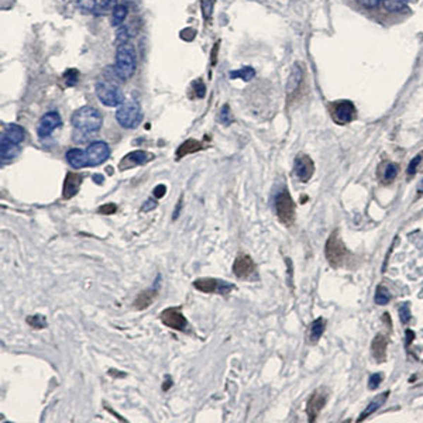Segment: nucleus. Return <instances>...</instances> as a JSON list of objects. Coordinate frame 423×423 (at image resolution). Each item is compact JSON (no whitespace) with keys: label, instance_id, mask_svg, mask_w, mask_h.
<instances>
[{"label":"nucleus","instance_id":"43","mask_svg":"<svg viewBox=\"0 0 423 423\" xmlns=\"http://www.w3.org/2000/svg\"><path fill=\"white\" fill-rule=\"evenodd\" d=\"M165 192H167V188H165V185L159 184V185H157L155 189H154V197L159 199V197H162L164 195H165Z\"/></svg>","mask_w":423,"mask_h":423},{"label":"nucleus","instance_id":"9","mask_svg":"<svg viewBox=\"0 0 423 423\" xmlns=\"http://www.w3.org/2000/svg\"><path fill=\"white\" fill-rule=\"evenodd\" d=\"M159 320L162 325H165L172 330H178V332H187L189 327L187 317L182 315L179 308H168L165 310H162L159 313Z\"/></svg>","mask_w":423,"mask_h":423},{"label":"nucleus","instance_id":"48","mask_svg":"<svg viewBox=\"0 0 423 423\" xmlns=\"http://www.w3.org/2000/svg\"><path fill=\"white\" fill-rule=\"evenodd\" d=\"M93 179H95V181L98 179V184H102V181H103V177H102V175H95V177H93Z\"/></svg>","mask_w":423,"mask_h":423},{"label":"nucleus","instance_id":"3","mask_svg":"<svg viewBox=\"0 0 423 423\" xmlns=\"http://www.w3.org/2000/svg\"><path fill=\"white\" fill-rule=\"evenodd\" d=\"M95 92L99 100L108 108H116L124 102L123 90L110 79H99L95 85Z\"/></svg>","mask_w":423,"mask_h":423},{"label":"nucleus","instance_id":"27","mask_svg":"<svg viewBox=\"0 0 423 423\" xmlns=\"http://www.w3.org/2000/svg\"><path fill=\"white\" fill-rule=\"evenodd\" d=\"M229 77H230V79H243L244 82H250L256 77V71L251 67H243V68L236 69V71H231L229 74Z\"/></svg>","mask_w":423,"mask_h":423},{"label":"nucleus","instance_id":"37","mask_svg":"<svg viewBox=\"0 0 423 423\" xmlns=\"http://www.w3.org/2000/svg\"><path fill=\"white\" fill-rule=\"evenodd\" d=\"M219 120H220V123H223L225 126H229V124L233 121V116H231V112H230L229 105H225V106L222 108L220 113H219Z\"/></svg>","mask_w":423,"mask_h":423},{"label":"nucleus","instance_id":"32","mask_svg":"<svg viewBox=\"0 0 423 423\" xmlns=\"http://www.w3.org/2000/svg\"><path fill=\"white\" fill-rule=\"evenodd\" d=\"M62 78H64V82H65V85H67V86H75V85L78 83L79 71L78 69H74V68L67 69V71L64 72Z\"/></svg>","mask_w":423,"mask_h":423},{"label":"nucleus","instance_id":"44","mask_svg":"<svg viewBox=\"0 0 423 423\" xmlns=\"http://www.w3.org/2000/svg\"><path fill=\"white\" fill-rule=\"evenodd\" d=\"M219 41H217L216 44H215V48H213V51H212V64L215 65L216 64V55H217V48H219Z\"/></svg>","mask_w":423,"mask_h":423},{"label":"nucleus","instance_id":"21","mask_svg":"<svg viewBox=\"0 0 423 423\" xmlns=\"http://www.w3.org/2000/svg\"><path fill=\"white\" fill-rule=\"evenodd\" d=\"M386 347H388V339L384 335L375 336L371 345V351L378 363H384L386 360Z\"/></svg>","mask_w":423,"mask_h":423},{"label":"nucleus","instance_id":"26","mask_svg":"<svg viewBox=\"0 0 423 423\" xmlns=\"http://www.w3.org/2000/svg\"><path fill=\"white\" fill-rule=\"evenodd\" d=\"M127 14H128L127 6H124V4L118 3L117 6L112 10V24H113L115 27L123 26L124 20L127 19Z\"/></svg>","mask_w":423,"mask_h":423},{"label":"nucleus","instance_id":"31","mask_svg":"<svg viewBox=\"0 0 423 423\" xmlns=\"http://www.w3.org/2000/svg\"><path fill=\"white\" fill-rule=\"evenodd\" d=\"M117 4V0H98V4H96V7H95L93 11L98 13V14H105L106 11L115 9Z\"/></svg>","mask_w":423,"mask_h":423},{"label":"nucleus","instance_id":"41","mask_svg":"<svg viewBox=\"0 0 423 423\" xmlns=\"http://www.w3.org/2000/svg\"><path fill=\"white\" fill-rule=\"evenodd\" d=\"M383 381V375L381 374H373L370 375V380H368V388L370 389H377L380 384Z\"/></svg>","mask_w":423,"mask_h":423},{"label":"nucleus","instance_id":"18","mask_svg":"<svg viewBox=\"0 0 423 423\" xmlns=\"http://www.w3.org/2000/svg\"><path fill=\"white\" fill-rule=\"evenodd\" d=\"M24 137H26L24 128L19 126V124L10 123V124H4L3 126V131H1V138L0 140L20 146L24 141Z\"/></svg>","mask_w":423,"mask_h":423},{"label":"nucleus","instance_id":"22","mask_svg":"<svg viewBox=\"0 0 423 423\" xmlns=\"http://www.w3.org/2000/svg\"><path fill=\"white\" fill-rule=\"evenodd\" d=\"M206 148L203 146L202 141H197V140H193V138H189L187 141H184L177 150V159H181V158L187 157L189 154H193V153H197L200 150Z\"/></svg>","mask_w":423,"mask_h":423},{"label":"nucleus","instance_id":"16","mask_svg":"<svg viewBox=\"0 0 423 423\" xmlns=\"http://www.w3.org/2000/svg\"><path fill=\"white\" fill-rule=\"evenodd\" d=\"M83 174H78V172H68L65 181H64V188H62V197L64 199H71L74 197L80 189V185L83 182Z\"/></svg>","mask_w":423,"mask_h":423},{"label":"nucleus","instance_id":"46","mask_svg":"<svg viewBox=\"0 0 423 423\" xmlns=\"http://www.w3.org/2000/svg\"><path fill=\"white\" fill-rule=\"evenodd\" d=\"M414 337H415V333L412 332V330H406V342H408V345L411 343V342H414Z\"/></svg>","mask_w":423,"mask_h":423},{"label":"nucleus","instance_id":"33","mask_svg":"<svg viewBox=\"0 0 423 423\" xmlns=\"http://www.w3.org/2000/svg\"><path fill=\"white\" fill-rule=\"evenodd\" d=\"M215 1H216V0H200V10H202V14H203L205 21H209V20L212 19Z\"/></svg>","mask_w":423,"mask_h":423},{"label":"nucleus","instance_id":"15","mask_svg":"<svg viewBox=\"0 0 423 423\" xmlns=\"http://www.w3.org/2000/svg\"><path fill=\"white\" fill-rule=\"evenodd\" d=\"M233 272L240 279H248L256 274V264L247 254H238L233 264Z\"/></svg>","mask_w":423,"mask_h":423},{"label":"nucleus","instance_id":"40","mask_svg":"<svg viewBox=\"0 0 423 423\" xmlns=\"http://www.w3.org/2000/svg\"><path fill=\"white\" fill-rule=\"evenodd\" d=\"M361 7L368 10H373L375 7H378V4L381 3V0H355Z\"/></svg>","mask_w":423,"mask_h":423},{"label":"nucleus","instance_id":"7","mask_svg":"<svg viewBox=\"0 0 423 423\" xmlns=\"http://www.w3.org/2000/svg\"><path fill=\"white\" fill-rule=\"evenodd\" d=\"M330 116L333 118L336 124L339 126H345L351 123L357 116V109H355L354 103L351 100H337L333 102L330 106Z\"/></svg>","mask_w":423,"mask_h":423},{"label":"nucleus","instance_id":"12","mask_svg":"<svg viewBox=\"0 0 423 423\" xmlns=\"http://www.w3.org/2000/svg\"><path fill=\"white\" fill-rule=\"evenodd\" d=\"M62 126V118L59 116L58 112L52 110L45 113L38 123V128H37V134L39 138H47L49 137L55 130Z\"/></svg>","mask_w":423,"mask_h":423},{"label":"nucleus","instance_id":"36","mask_svg":"<svg viewBox=\"0 0 423 423\" xmlns=\"http://www.w3.org/2000/svg\"><path fill=\"white\" fill-rule=\"evenodd\" d=\"M411 317H412V313H411L409 304H402V305L399 306V320H401V323H404V325L409 323Z\"/></svg>","mask_w":423,"mask_h":423},{"label":"nucleus","instance_id":"11","mask_svg":"<svg viewBox=\"0 0 423 423\" xmlns=\"http://www.w3.org/2000/svg\"><path fill=\"white\" fill-rule=\"evenodd\" d=\"M153 159H154V154L144 151V150H136L121 158V161L118 162V171H127L134 167H140Z\"/></svg>","mask_w":423,"mask_h":423},{"label":"nucleus","instance_id":"45","mask_svg":"<svg viewBox=\"0 0 423 423\" xmlns=\"http://www.w3.org/2000/svg\"><path fill=\"white\" fill-rule=\"evenodd\" d=\"M181 209H182V197L179 199V202H178V207L174 210V220L177 219L178 216H179V212H181Z\"/></svg>","mask_w":423,"mask_h":423},{"label":"nucleus","instance_id":"39","mask_svg":"<svg viewBox=\"0 0 423 423\" xmlns=\"http://www.w3.org/2000/svg\"><path fill=\"white\" fill-rule=\"evenodd\" d=\"M98 212L100 215H115L117 212V206L115 203H105L99 207Z\"/></svg>","mask_w":423,"mask_h":423},{"label":"nucleus","instance_id":"25","mask_svg":"<svg viewBox=\"0 0 423 423\" xmlns=\"http://www.w3.org/2000/svg\"><path fill=\"white\" fill-rule=\"evenodd\" d=\"M323 332H325V319H322V317H319V319H316V320H313V323L310 325V330H309V342L310 343H317L319 342V339L322 337V335H323Z\"/></svg>","mask_w":423,"mask_h":423},{"label":"nucleus","instance_id":"10","mask_svg":"<svg viewBox=\"0 0 423 423\" xmlns=\"http://www.w3.org/2000/svg\"><path fill=\"white\" fill-rule=\"evenodd\" d=\"M327 398H329V391L325 386L317 388L315 392L310 395L308 401V406H306V414L309 416V422H315L317 415L320 414V411L323 409V406L327 402Z\"/></svg>","mask_w":423,"mask_h":423},{"label":"nucleus","instance_id":"1","mask_svg":"<svg viewBox=\"0 0 423 423\" xmlns=\"http://www.w3.org/2000/svg\"><path fill=\"white\" fill-rule=\"evenodd\" d=\"M71 123H72V127L75 128L74 137L77 138L78 136H82L80 141H86L92 134L98 133L100 130L103 117L98 109L92 108V106H83L72 115Z\"/></svg>","mask_w":423,"mask_h":423},{"label":"nucleus","instance_id":"4","mask_svg":"<svg viewBox=\"0 0 423 423\" xmlns=\"http://www.w3.org/2000/svg\"><path fill=\"white\" fill-rule=\"evenodd\" d=\"M116 120L123 128H136L143 120L141 106L136 100H124L116 112Z\"/></svg>","mask_w":423,"mask_h":423},{"label":"nucleus","instance_id":"2","mask_svg":"<svg viewBox=\"0 0 423 423\" xmlns=\"http://www.w3.org/2000/svg\"><path fill=\"white\" fill-rule=\"evenodd\" d=\"M137 69V52L131 42H120L116 48L115 72L123 80L130 79Z\"/></svg>","mask_w":423,"mask_h":423},{"label":"nucleus","instance_id":"35","mask_svg":"<svg viewBox=\"0 0 423 423\" xmlns=\"http://www.w3.org/2000/svg\"><path fill=\"white\" fill-rule=\"evenodd\" d=\"M422 159H423V154H418L416 157L412 158V161L409 162V165H408V169H406V174H408V177H414L415 174H416V171H418V167L421 165Z\"/></svg>","mask_w":423,"mask_h":423},{"label":"nucleus","instance_id":"47","mask_svg":"<svg viewBox=\"0 0 423 423\" xmlns=\"http://www.w3.org/2000/svg\"><path fill=\"white\" fill-rule=\"evenodd\" d=\"M418 193H419V195H422L423 193V179L419 182V185H418Z\"/></svg>","mask_w":423,"mask_h":423},{"label":"nucleus","instance_id":"13","mask_svg":"<svg viewBox=\"0 0 423 423\" xmlns=\"http://www.w3.org/2000/svg\"><path fill=\"white\" fill-rule=\"evenodd\" d=\"M315 172V162L313 159L306 155V154H299L295 158L294 162V174L301 182H308L310 181V178L313 177Z\"/></svg>","mask_w":423,"mask_h":423},{"label":"nucleus","instance_id":"49","mask_svg":"<svg viewBox=\"0 0 423 423\" xmlns=\"http://www.w3.org/2000/svg\"><path fill=\"white\" fill-rule=\"evenodd\" d=\"M402 1H409V0H402Z\"/></svg>","mask_w":423,"mask_h":423},{"label":"nucleus","instance_id":"28","mask_svg":"<svg viewBox=\"0 0 423 423\" xmlns=\"http://www.w3.org/2000/svg\"><path fill=\"white\" fill-rule=\"evenodd\" d=\"M381 4L386 11H394V13L408 11L406 1H402V0H381Z\"/></svg>","mask_w":423,"mask_h":423},{"label":"nucleus","instance_id":"29","mask_svg":"<svg viewBox=\"0 0 423 423\" xmlns=\"http://www.w3.org/2000/svg\"><path fill=\"white\" fill-rule=\"evenodd\" d=\"M398 172H399V167H398V164H395V162H388V164H385L384 172H383V179H384V182H392L395 178L398 177Z\"/></svg>","mask_w":423,"mask_h":423},{"label":"nucleus","instance_id":"14","mask_svg":"<svg viewBox=\"0 0 423 423\" xmlns=\"http://www.w3.org/2000/svg\"><path fill=\"white\" fill-rule=\"evenodd\" d=\"M86 154H88L89 167H98L109 158L110 148L105 141H95L89 144V147L86 148Z\"/></svg>","mask_w":423,"mask_h":423},{"label":"nucleus","instance_id":"34","mask_svg":"<svg viewBox=\"0 0 423 423\" xmlns=\"http://www.w3.org/2000/svg\"><path fill=\"white\" fill-rule=\"evenodd\" d=\"M27 323L34 329H44L47 327V319L42 315H33L27 317Z\"/></svg>","mask_w":423,"mask_h":423},{"label":"nucleus","instance_id":"8","mask_svg":"<svg viewBox=\"0 0 423 423\" xmlns=\"http://www.w3.org/2000/svg\"><path fill=\"white\" fill-rule=\"evenodd\" d=\"M193 288L203 292V294H219V295H227L234 289V285L229 284L223 279L216 278H199L193 282Z\"/></svg>","mask_w":423,"mask_h":423},{"label":"nucleus","instance_id":"20","mask_svg":"<svg viewBox=\"0 0 423 423\" xmlns=\"http://www.w3.org/2000/svg\"><path fill=\"white\" fill-rule=\"evenodd\" d=\"M158 296V289L157 288H150V289H146L143 292H140L138 296L136 298V301L133 302V306L136 310H144L147 309L148 306L153 305V302L157 299Z\"/></svg>","mask_w":423,"mask_h":423},{"label":"nucleus","instance_id":"5","mask_svg":"<svg viewBox=\"0 0 423 423\" xmlns=\"http://www.w3.org/2000/svg\"><path fill=\"white\" fill-rule=\"evenodd\" d=\"M275 212L281 223L292 226L296 219V206L289 191L284 188L278 192L275 197Z\"/></svg>","mask_w":423,"mask_h":423},{"label":"nucleus","instance_id":"38","mask_svg":"<svg viewBox=\"0 0 423 423\" xmlns=\"http://www.w3.org/2000/svg\"><path fill=\"white\" fill-rule=\"evenodd\" d=\"M192 88L195 90V96H196L197 99L205 98V95H206V86H205V83H203L202 79L195 80V82L192 83Z\"/></svg>","mask_w":423,"mask_h":423},{"label":"nucleus","instance_id":"19","mask_svg":"<svg viewBox=\"0 0 423 423\" xmlns=\"http://www.w3.org/2000/svg\"><path fill=\"white\" fill-rule=\"evenodd\" d=\"M65 158H67V161H68L69 165H71L72 168H75V169L89 167V159H88V154H86V150L71 148V150L67 151Z\"/></svg>","mask_w":423,"mask_h":423},{"label":"nucleus","instance_id":"23","mask_svg":"<svg viewBox=\"0 0 423 423\" xmlns=\"http://www.w3.org/2000/svg\"><path fill=\"white\" fill-rule=\"evenodd\" d=\"M388 395H389V392H384V394L375 396L374 399L368 404V406H367L364 411L361 412L360 418H358V422H363V421H365L367 418H370V416L374 414V412H377V411H378V409L385 404V401H386Z\"/></svg>","mask_w":423,"mask_h":423},{"label":"nucleus","instance_id":"42","mask_svg":"<svg viewBox=\"0 0 423 423\" xmlns=\"http://www.w3.org/2000/svg\"><path fill=\"white\" fill-rule=\"evenodd\" d=\"M158 206L157 200H154V199H148L147 202L143 205V207H141V212H150V210H153V209H155V207Z\"/></svg>","mask_w":423,"mask_h":423},{"label":"nucleus","instance_id":"17","mask_svg":"<svg viewBox=\"0 0 423 423\" xmlns=\"http://www.w3.org/2000/svg\"><path fill=\"white\" fill-rule=\"evenodd\" d=\"M304 80V67L301 62H295L291 68V72L288 75V79H286V86L285 90L286 93L289 96L295 95L298 92V89L301 88V83Z\"/></svg>","mask_w":423,"mask_h":423},{"label":"nucleus","instance_id":"6","mask_svg":"<svg viewBox=\"0 0 423 423\" xmlns=\"http://www.w3.org/2000/svg\"><path fill=\"white\" fill-rule=\"evenodd\" d=\"M326 258L329 261V264L332 267H340L345 263L346 256H347V248H346L343 240L339 236V231L335 230L326 241L325 247Z\"/></svg>","mask_w":423,"mask_h":423},{"label":"nucleus","instance_id":"30","mask_svg":"<svg viewBox=\"0 0 423 423\" xmlns=\"http://www.w3.org/2000/svg\"><path fill=\"white\" fill-rule=\"evenodd\" d=\"M374 301H375V304H377V305H381V306L386 305V304L391 301L389 291H388L385 286L380 285L378 288H377V292H375Z\"/></svg>","mask_w":423,"mask_h":423},{"label":"nucleus","instance_id":"24","mask_svg":"<svg viewBox=\"0 0 423 423\" xmlns=\"http://www.w3.org/2000/svg\"><path fill=\"white\" fill-rule=\"evenodd\" d=\"M19 153H20L19 146L0 140V157H1V162L14 159V158L19 155Z\"/></svg>","mask_w":423,"mask_h":423}]
</instances>
